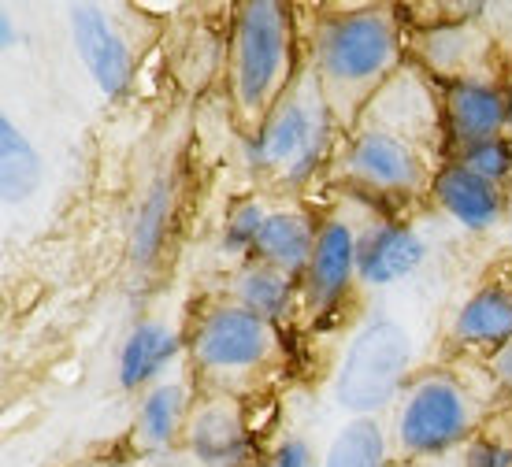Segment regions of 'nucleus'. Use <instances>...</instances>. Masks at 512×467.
Segmentation results:
<instances>
[{
	"label": "nucleus",
	"instance_id": "obj_1",
	"mask_svg": "<svg viewBox=\"0 0 512 467\" xmlns=\"http://www.w3.org/2000/svg\"><path fill=\"white\" fill-rule=\"evenodd\" d=\"M401 56V26L390 8L323 15L312 38V71L334 108L338 127H353Z\"/></svg>",
	"mask_w": 512,
	"mask_h": 467
},
{
	"label": "nucleus",
	"instance_id": "obj_2",
	"mask_svg": "<svg viewBox=\"0 0 512 467\" xmlns=\"http://www.w3.org/2000/svg\"><path fill=\"white\" fill-rule=\"evenodd\" d=\"M334 127L338 119L316 71L312 67L297 71L294 86L282 93V101L253 134V149H249L253 171L279 190L305 186L316 175V167L327 160Z\"/></svg>",
	"mask_w": 512,
	"mask_h": 467
},
{
	"label": "nucleus",
	"instance_id": "obj_3",
	"mask_svg": "<svg viewBox=\"0 0 512 467\" xmlns=\"http://www.w3.org/2000/svg\"><path fill=\"white\" fill-rule=\"evenodd\" d=\"M294 15L275 0L238 8L231 45V101L245 127L260 130L268 112L294 86Z\"/></svg>",
	"mask_w": 512,
	"mask_h": 467
},
{
	"label": "nucleus",
	"instance_id": "obj_4",
	"mask_svg": "<svg viewBox=\"0 0 512 467\" xmlns=\"http://www.w3.org/2000/svg\"><path fill=\"white\" fill-rule=\"evenodd\" d=\"M412 367V338L390 316H375L357 330L349 341L346 356L334 375V401L342 404L353 419L375 416L379 408L394 401L409 386Z\"/></svg>",
	"mask_w": 512,
	"mask_h": 467
},
{
	"label": "nucleus",
	"instance_id": "obj_5",
	"mask_svg": "<svg viewBox=\"0 0 512 467\" xmlns=\"http://www.w3.org/2000/svg\"><path fill=\"white\" fill-rule=\"evenodd\" d=\"M475 416L472 393L453 375H420L397 404V445L409 456H442L472 438Z\"/></svg>",
	"mask_w": 512,
	"mask_h": 467
},
{
	"label": "nucleus",
	"instance_id": "obj_6",
	"mask_svg": "<svg viewBox=\"0 0 512 467\" xmlns=\"http://www.w3.org/2000/svg\"><path fill=\"white\" fill-rule=\"evenodd\" d=\"M279 349V327L238 304H216L197 319L190 334V360L201 375H242L271 364Z\"/></svg>",
	"mask_w": 512,
	"mask_h": 467
},
{
	"label": "nucleus",
	"instance_id": "obj_7",
	"mask_svg": "<svg viewBox=\"0 0 512 467\" xmlns=\"http://www.w3.org/2000/svg\"><path fill=\"white\" fill-rule=\"evenodd\" d=\"M342 167L357 190L386 197V201L416 197L427 186L423 152L405 134H394V130L368 127L353 134L346 156H342Z\"/></svg>",
	"mask_w": 512,
	"mask_h": 467
},
{
	"label": "nucleus",
	"instance_id": "obj_8",
	"mask_svg": "<svg viewBox=\"0 0 512 467\" xmlns=\"http://www.w3.org/2000/svg\"><path fill=\"white\" fill-rule=\"evenodd\" d=\"M357 278V234L346 219H323L316 234V253L301 278V308L308 316H331L346 301Z\"/></svg>",
	"mask_w": 512,
	"mask_h": 467
},
{
	"label": "nucleus",
	"instance_id": "obj_9",
	"mask_svg": "<svg viewBox=\"0 0 512 467\" xmlns=\"http://www.w3.org/2000/svg\"><path fill=\"white\" fill-rule=\"evenodd\" d=\"M442 123L446 138L457 145V152L479 141L501 138V130H509V101L505 86L487 82V78H453L442 101Z\"/></svg>",
	"mask_w": 512,
	"mask_h": 467
},
{
	"label": "nucleus",
	"instance_id": "obj_10",
	"mask_svg": "<svg viewBox=\"0 0 512 467\" xmlns=\"http://www.w3.org/2000/svg\"><path fill=\"white\" fill-rule=\"evenodd\" d=\"M186 445L201 467H245L253 442H249L242 404L234 397H212L197 404L186 419Z\"/></svg>",
	"mask_w": 512,
	"mask_h": 467
},
{
	"label": "nucleus",
	"instance_id": "obj_11",
	"mask_svg": "<svg viewBox=\"0 0 512 467\" xmlns=\"http://www.w3.org/2000/svg\"><path fill=\"white\" fill-rule=\"evenodd\" d=\"M71 34H75V49L82 56V64L90 67L93 82L108 97H119L130 82L134 60H130L127 41L116 34L112 19L93 4H78V8H71Z\"/></svg>",
	"mask_w": 512,
	"mask_h": 467
},
{
	"label": "nucleus",
	"instance_id": "obj_12",
	"mask_svg": "<svg viewBox=\"0 0 512 467\" xmlns=\"http://www.w3.org/2000/svg\"><path fill=\"white\" fill-rule=\"evenodd\" d=\"M427 260V241L409 223H375L357 234V278L368 286H390L397 278L412 275Z\"/></svg>",
	"mask_w": 512,
	"mask_h": 467
},
{
	"label": "nucleus",
	"instance_id": "obj_13",
	"mask_svg": "<svg viewBox=\"0 0 512 467\" xmlns=\"http://www.w3.org/2000/svg\"><path fill=\"white\" fill-rule=\"evenodd\" d=\"M431 193H435L438 208L468 230L498 227V219L505 215V190L479 178L457 160L438 167V175L431 178Z\"/></svg>",
	"mask_w": 512,
	"mask_h": 467
},
{
	"label": "nucleus",
	"instance_id": "obj_14",
	"mask_svg": "<svg viewBox=\"0 0 512 467\" xmlns=\"http://www.w3.org/2000/svg\"><path fill=\"white\" fill-rule=\"evenodd\" d=\"M316 234H320V227L312 223V215L301 212V208H290V204H279L264 219L253 260L275 267L282 275L305 278L308 260L316 253Z\"/></svg>",
	"mask_w": 512,
	"mask_h": 467
},
{
	"label": "nucleus",
	"instance_id": "obj_15",
	"mask_svg": "<svg viewBox=\"0 0 512 467\" xmlns=\"http://www.w3.org/2000/svg\"><path fill=\"white\" fill-rule=\"evenodd\" d=\"M231 304L260 316L271 327H279L301 308V278L282 275L260 260H249L231 278Z\"/></svg>",
	"mask_w": 512,
	"mask_h": 467
},
{
	"label": "nucleus",
	"instance_id": "obj_16",
	"mask_svg": "<svg viewBox=\"0 0 512 467\" xmlns=\"http://www.w3.org/2000/svg\"><path fill=\"white\" fill-rule=\"evenodd\" d=\"M453 338L468 349L498 353L512 341V290L505 286H483L464 301L461 316L453 323Z\"/></svg>",
	"mask_w": 512,
	"mask_h": 467
},
{
	"label": "nucleus",
	"instance_id": "obj_17",
	"mask_svg": "<svg viewBox=\"0 0 512 467\" xmlns=\"http://www.w3.org/2000/svg\"><path fill=\"white\" fill-rule=\"evenodd\" d=\"M179 353V334L167 327V323H156V319H145L130 330L127 345H123V356H119V382L123 390H141L164 371Z\"/></svg>",
	"mask_w": 512,
	"mask_h": 467
},
{
	"label": "nucleus",
	"instance_id": "obj_18",
	"mask_svg": "<svg viewBox=\"0 0 512 467\" xmlns=\"http://www.w3.org/2000/svg\"><path fill=\"white\" fill-rule=\"evenodd\" d=\"M41 156L26 141V134L15 127L12 119H0V186H4V204H23L34 197L41 186Z\"/></svg>",
	"mask_w": 512,
	"mask_h": 467
},
{
	"label": "nucleus",
	"instance_id": "obj_19",
	"mask_svg": "<svg viewBox=\"0 0 512 467\" xmlns=\"http://www.w3.org/2000/svg\"><path fill=\"white\" fill-rule=\"evenodd\" d=\"M179 430H186V390L179 382H164L141 401L138 442L145 449H164L175 442Z\"/></svg>",
	"mask_w": 512,
	"mask_h": 467
},
{
	"label": "nucleus",
	"instance_id": "obj_20",
	"mask_svg": "<svg viewBox=\"0 0 512 467\" xmlns=\"http://www.w3.org/2000/svg\"><path fill=\"white\" fill-rule=\"evenodd\" d=\"M323 467H386L383 427L372 416L349 419L346 427L334 434Z\"/></svg>",
	"mask_w": 512,
	"mask_h": 467
},
{
	"label": "nucleus",
	"instance_id": "obj_21",
	"mask_svg": "<svg viewBox=\"0 0 512 467\" xmlns=\"http://www.w3.org/2000/svg\"><path fill=\"white\" fill-rule=\"evenodd\" d=\"M271 208L256 201H242L227 215V223H223V238H219V249L223 256H234V260H245L249 264V256L256 253V238H260V230H264V219H268Z\"/></svg>",
	"mask_w": 512,
	"mask_h": 467
},
{
	"label": "nucleus",
	"instance_id": "obj_22",
	"mask_svg": "<svg viewBox=\"0 0 512 467\" xmlns=\"http://www.w3.org/2000/svg\"><path fill=\"white\" fill-rule=\"evenodd\" d=\"M457 164H464L468 171H475V175L494 182V186L512 182V141L494 138V141L468 145V149L457 152Z\"/></svg>",
	"mask_w": 512,
	"mask_h": 467
},
{
	"label": "nucleus",
	"instance_id": "obj_23",
	"mask_svg": "<svg viewBox=\"0 0 512 467\" xmlns=\"http://www.w3.org/2000/svg\"><path fill=\"white\" fill-rule=\"evenodd\" d=\"M164 201H167V193L164 190H156L153 197H149V204L141 208V219H138V227H134V253H138V260H149L153 256V249L160 245V227H164Z\"/></svg>",
	"mask_w": 512,
	"mask_h": 467
},
{
	"label": "nucleus",
	"instance_id": "obj_24",
	"mask_svg": "<svg viewBox=\"0 0 512 467\" xmlns=\"http://www.w3.org/2000/svg\"><path fill=\"white\" fill-rule=\"evenodd\" d=\"M464 467H512V445L498 438H472L464 445Z\"/></svg>",
	"mask_w": 512,
	"mask_h": 467
},
{
	"label": "nucleus",
	"instance_id": "obj_25",
	"mask_svg": "<svg viewBox=\"0 0 512 467\" xmlns=\"http://www.w3.org/2000/svg\"><path fill=\"white\" fill-rule=\"evenodd\" d=\"M308 445L301 442V438H286V442H279V449L264 460V467H312V460H308Z\"/></svg>",
	"mask_w": 512,
	"mask_h": 467
},
{
	"label": "nucleus",
	"instance_id": "obj_26",
	"mask_svg": "<svg viewBox=\"0 0 512 467\" xmlns=\"http://www.w3.org/2000/svg\"><path fill=\"white\" fill-rule=\"evenodd\" d=\"M490 371H494V379L505 386V393H512V341L501 345L498 353H490Z\"/></svg>",
	"mask_w": 512,
	"mask_h": 467
},
{
	"label": "nucleus",
	"instance_id": "obj_27",
	"mask_svg": "<svg viewBox=\"0 0 512 467\" xmlns=\"http://www.w3.org/2000/svg\"><path fill=\"white\" fill-rule=\"evenodd\" d=\"M0 30H4V49H12V45H15V26H12V19H8V15H0Z\"/></svg>",
	"mask_w": 512,
	"mask_h": 467
},
{
	"label": "nucleus",
	"instance_id": "obj_28",
	"mask_svg": "<svg viewBox=\"0 0 512 467\" xmlns=\"http://www.w3.org/2000/svg\"><path fill=\"white\" fill-rule=\"evenodd\" d=\"M505 219L512 223V182H509V193H505Z\"/></svg>",
	"mask_w": 512,
	"mask_h": 467
},
{
	"label": "nucleus",
	"instance_id": "obj_29",
	"mask_svg": "<svg viewBox=\"0 0 512 467\" xmlns=\"http://www.w3.org/2000/svg\"><path fill=\"white\" fill-rule=\"evenodd\" d=\"M505 101H509V130H512V82L505 86Z\"/></svg>",
	"mask_w": 512,
	"mask_h": 467
}]
</instances>
